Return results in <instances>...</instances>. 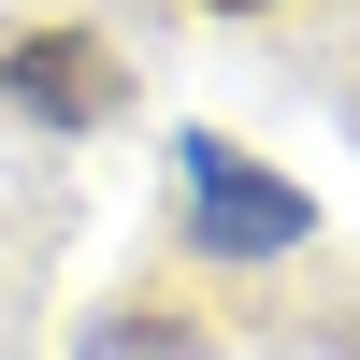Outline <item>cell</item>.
<instances>
[{"instance_id":"6da1fadb","label":"cell","mask_w":360,"mask_h":360,"mask_svg":"<svg viewBox=\"0 0 360 360\" xmlns=\"http://www.w3.org/2000/svg\"><path fill=\"white\" fill-rule=\"evenodd\" d=\"M173 173H188V217H202V245H217V259H274L288 231H303V188L259 173L245 144H217V130L173 144Z\"/></svg>"},{"instance_id":"7a4b0ae2","label":"cell","mask_w":360,"mask_h":360,"mask_svg":"<svg viewBox=\"0 0 360 360\" xmlns=\"http://www.w3.org/2000/svg\"><path fill=\"white\" fill-rule=\"evenodd\" d=\"M0 86H15L29 115H72V130H86V115H115V58H101V44H15V72H0Z\"/></svg>"},{"instance_id":"3957f363","label":"cell","mask_w":360,"mask_h":360,"mask_svg":"<svg viewBox=\"0 0 360 360\" xmlns=\"http://www.w3.org/2000/svg\"><path fill=\"white\" fill-rule=\"evenodd\" d=\"M101 360H202L188 332H101Z\"/></svg>"},{"instance_id":"277c9868","label":"cell","mask_w":360,"mask_h":360,"mask_svg":"<svg viewBox=\"0 0 360 360\" xmlns=\"http://www.w3.org/2000/svg\"><path fill=\"white\" fill-rule=\"evenodd\" d=\"M231 15H245V0H231Z\"/></svg>"}]
</instances>
